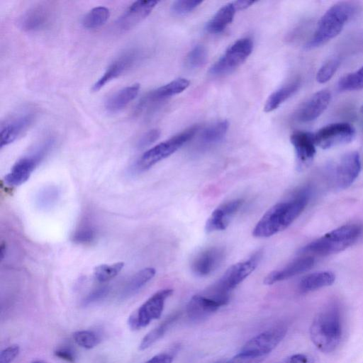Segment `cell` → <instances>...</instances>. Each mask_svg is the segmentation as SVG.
<instances>
[{
  "label": "cell",
  "instance_id": "5b68a950",
  "mask_svg": "<svg viewBox=\"0 0 363 363\" xmlns=\"http://www.w3.org/2000/svg\"><path fill=\"white\" fill-rule=\"evenodd\" d=\"M199 130V126L197 125L191 126L149 149L138 160L135 169L140 172L147 170L168 157L191 140Z\"/></svg>",
  "mask_w": 363,
  "mask_h": 363
},
{
  "label": "cell",
  "instance_id": "4fadbf2b",
  "mask_svg": "<svg viewBox=\"0 0 363 363\" xmlns=\"http://www.w3.org/2000/svg\"><path fill=\"white\" fill-rule=\"evenodd\" d=\"M190 82L185 78L176 79L163 86H161L144 96L138 104L136 110L141 112L150 106L160 103L174 95L185 91L189 86Z\"/></svg>",
  "mask_w": 363,
  "mask_h": 363
},
{
  "label": "cell",
  "instance_id": "f907efd6",
  "mask_svg": "<svg viewBox=\"0 0 363 363\" xmlns=\"http://www.w3.org/2000/svg\"><path fill=\"white\" fill-rule=\"evenodd\" d=\"M360 111H361V113L363 114V105L362 106Z\"/></svg>",
  "mask_w": 363,
  "mask_h": 363
},
{
  "label": "cell",
  "instance_id": "ba28073f",
  "mask_svg": "<svg viewBox=\"0 0 363 363\" xmlns=\"http://www.w3.org/2000/svg\"><path fill=\"white\" fill-rule=\"evenodd\" d=\"M253 41L245 37L238 39L230 45L223 55L212 65L210 74L220 76L231 72L241 65L250 55Z\"/></svg>",
  "mask_w": 363,
  "mask_h": 363
},
{
  "label": "cell",
  "instance_id": "7402d4cb",
  "mask_svg": "<svg viewBox=\"0 0 363 363\" xmlns=\"http://www.w3.org/2000/svg\"><path fill=\"white\" fill-rule=\"evenodd\" d=\"M315 260L311 256L298 258L282 269L270 272L264 279V284L272 285L277 282L289 279L310 269Z\"/></svg>",
  "mask_w": 363,
  "mask_h": 363
},
{
  "label": "cell",
  "instance_id": "836d02e7",
  "mask_svg": "<svg viewBox=\"0 0 363 363\" xmlns=\"http://www.w3.org/2000/svg\"><path fill=\"white\" fill-rule=\"evenodd\" d=\"M59 190L55 186H48L38 193L35 202L41 209H48L52 207L59 197Z\"/></svg>",
  "mask_w": 363,
  "mask_h": 363
},
{
  "label": "cell",
  "instance_id": "74e56055",
  "mask_svg": "<svg viewBox=\"0 0 363 363\" xmlns=\"http://www.w3.org/2000/svg\"><path fill=\"white\" fill-rule=\"evenodd\" d=\"M96 238L95 229L90 225H82L73 234L72 240L78 244L88 245L93 242Z\"/></svg>",
  "mask_w": 363,
  "mask_h": 363
},
{
  "label": "cell",
  "instance_id": "603a6c76",
  "mask_svg": "<svg viewBox=\"0 0 363 363\" xmlns=\"http://www.w3.org/2000/svg\"><path fill=\"white\" fill-rule=\"evenodd\" d=\"M51 11L45 5H37L26 11L20 20L21 28L26 31H37L48 26Z\"/></svg>",
  "mask_w": 363,
  "mask_h": 363
},
{
  "label": "cell",
  "instance_id": "d6a6232c",
  "mask_svg": "<svg viewBox=\"0 0 363 363\" xmlns=\"http://www.w3.org/2000/svg\"><path fill=\"white\" fill-rule=\"evenodd\" d=\"M337 86L340 91H354L363 89V66L340 79Z\"/></svg>",
  "mask_w": 363,
  "mask_h": 363
},
{
  "label": "cell",
  "instance_id": "2e32d148",
  "mask_svg": "<svg viewBox=\"0 0 363 363\" xmlns=\"http://www.w3.org/2000/svg\"><path fill=\"white\" fill-rule=\"evenodd\" d=\"M361 169L359 155L350 152L344 155L335 170V183L342 189L348 188L357 179Z\"/></svg>",
  "mask_w": 363,
  "mask_h": 363
},
{
  "label": "cell",
  "instance_id": "cb8c5ba5",
  "mask_svg": "<svg viewBox=\"0 0 363 363\" xmlns=\"http://www.w3.org/2000/svg\"><path fill=\"white\" fill-rule=\"evenodd\" d=\"M140 87L139 84H134L118 91L106 101L105 108L111 113L121 111L135 99Z\"/></svg>",
  "mask_w": 363,
  "mask_h": 363
},
{
  "label": "cell",
  "instance_id": "1f68e13d",
  "mask_svg": "<svg viewBox=\"0 0 363 363\" xmlns=\"http://www.w3.org/2000/svg\"><path fill=\"white\" fill-rule=\"evenodd\" d=\"M208 58L206 48L201 45H195L187 54L185 66L190 70H195L203 67Z\"/></svg>",
  "mask_w": 363,
  "mask_h": 363
},
{
  "label": "cell",
  "instance_id": "e575fe53",
  "mask_svg": "<svg viewBox=\"0 0 363 363\" xmlns=\"http://www.w3.org/2000/svg\"><path fill=\"white\" fill-rule=\"evenodd\" d=\"M123 267L124 263L122 262L100 264L94 268V275L98 281L106 282L116 277Z\"/></svg>",
  "mask_w": 363,
  "mask_h": 363
},
{
  "label": "cell",
  "instance_id": "ab89813d",
  "mask_svg": "<svg viewBox=\"0 0 363 363\" xmlns=\"http://www.w3.org/2000/svg\"><path fill=\"white\" fill-rule=\"evenodd\" d=\"M108 286H101L90 292L82 301L83 306H89L104 299L108 294Z\"/></svg>",
  "mask_w": 363,
  "mask_h": 363
},
{
  "label": "cell",
  "instance_id": "484cf974",
  "mask_svg": "<svg viewBox=\"0 0 363 363\" xmlns=\"http://www.w3.org/2000/svg\"><path fill=\"white\" fill-rule=\"evenodd\" d=\"M301 80L296 79L274 91L267 98L264 106L267 113L272 112L292 96L300 88Z\"/></svg>",
  "mask_w": 363,
  "mask_h": 363
},
{
  "label": "cell",
  "instance_id": "bcb514c9",
  "mask_svg": "<svg viewBox=\"0 0 363 363\" xmlns=\"http://www.w3.org/2000/svg\"><path fill=\"white\" fill-rule=\"evenodd\" d=\"M54 354L58 358L66 362L74 363L75 361L74 355L69 350L65 348L59 349L55 351Z\"/></svg>",
  "mask_w": 363,
  "mask_h": 363
},
{
  "label": "cell",
  "instance_id": "ffe728a7",
  "mask_svg": "<svg viewBox=\"0 0 363 363\" xmlns=\"http://www.w3.org/2000/svg\"><path fill=\"white\" fill-rule=\"evenodd\" d=\"M290 140L295 150L298 168L308 165L316 152L314 133L297 130L291 135Z\"/></svg>",
  "mask_w": 363,
  "mask_h": 363
},
{
  "label": "cell",
  "instance_id": "60d3db41",
  "mask_svg": "<svg viewBox=\"0 0 363 363\" xmlns=\"http://www.w3.org/2000/svg\"><path fill=\"white\" fill-rule=\"evenodd\" d=\"M265 358V357L240 352L226 363H261Z\"/></svg>",
  "mask_w": 363,
  "mask_h": 363
},
{
  "label": "cell",
  "instance_id": "9a60e30c",
  "mask_svg": "<svg viewBox=\"0 0 363 363\" xmlns=\"http://www.w3.org/2000/svg\"><path fill=\"white\" fill-rule=\"evenodd\" d=\"M139 52L135 49H130L121 54L111 62L104 74L93 85L92 90L99 91L106 83L118 77L131 68L138 60Z\"/></svg>",
  "mask_w": 363,
  "mask_h": 363
},
{
  "label": "cell",
  "instance_id": "b9f144b4",
  "mask_svg": "<svg viewBox=\"0 0 363 363\" xmlns=\"http://www.w3.org/2000/svg\"><path fill=\"white\" fill-rule=\"evenodd\" d=\"M160 131L158 129H152L144 133L138 140L137 147L140 149L145 148L155 143L160 137Z\"/></svg>",
  "mask_w": 363,
  "mask_h": 363
},
{
  "label": "cell",
  "instance_id": "4316f807",
  "mask_svg": "<svg viewBox=\"0 0 363 363\" xmlns=\"http://www.w3.org/2000/svg\"><path fill=\"white\" fill-rule=\"evenodd\" d=\"M335 274L329 271L314 272L303 277L298 285L301 293H308L332 285Z\"/></svg>",
  "mask_w": 363,
  "mask_h": 363
},
{
  "label": "cell",
  "instance_id": "ee69618b",
  "mask_svg": "<svg viewBox=\"0 0 363 363\" xmlns=\"http://www.w3.org/2000/svg\"><path fill=\"white\" fill-rule=\"evenodd\" d=\"M283 361L284 363H314L313 357L305 354H296Z\"/></svg>",
  "mask_w": 363,
  "mask_h": 363
},
{
  "label": "cell",
  "instance_id": "30bf717a",
  "mask_svg": "<svg viewBox=\"0 0 363 363\" xmlns=\"http://www.w3.org/2000/svg\"><path fill=\"white\" fill-rule=\"evenodd\" d=\"M354 136L355 129L348 123L328 124L314 133L316 146L324 150L349 143Z\"/></svg>",
  "mask_w": 363,
  "mask_h": 363
},
{
  "label": "cell",
  "instance_id": "816d5d0a",
  "mask_svg": "<svg viewBox=\"0 0 363 363\" xmlns=\"http://www.w3.org/2000/svg\"><path fill=\"white\" fill-rule=\"evenodd\" d=\"M279 363H284V362H283V361H282V362H279Z\"/></svg>",
  "mask_w": 363,
  "mask_h": 363
},
{
  "label": "cell",
  "instance_id": "e0dca14e",
  "mask_svg": "<svg viewBox=\"0 0 363 363\" xmlns=\"http://www.w3.org/2000/svg\"><path fill=\"white\" fill-rule=\"evenodd\" d=\"M243 203V199H236L225 202L218 206L206 220V231L212 233L225 230Z\"/></svg>",
  "mask_w": 363,
  "mask_h": 363
},
{
  "label": "cell",
  "instance_id": "7c38bea8",
  "mask_svg": "<svg viewBox=\"0 0 363 363\" xmlns=\"http://www.w3.org/2000/svg\"><path fill=\"white\" fill-rule=\"evenodd\" d=\"M229 301V294L209 293L208 295L197 294L189 301L186 312L194 321H200L207 318Z\"/></svg>",
  "mask_w": 363,
  "mask_h": 363
},
{
  "label": "cell",
  "instance_id": "7dc6e473",
  "mask_svg": "<svg viewBox=\"0 0 363 363\" xmlns=\"http://www.w3.org/2000/svg\"><path fill=\"white\" fill-rule=\"evenodd\" d=\"M255 2L256 1H255L239 0L234 1L233 4L236 8V10H242L253 5Z\"/></svg>",
  "mask_w": 363,
  "mask_h": 363
},
{
  "label": "cell",
  "instance_id": "3957f363",
  "mask_svg": "<svg viewBox=\"0 0 363 363\" xmlns=\"http://www.w3.org/2000/svg\"><path fill=\"white\" fill-rule=\"evenodd\" d=\"M356 11V5L350 1L337 2L330 6L318 21L315 32L305 45L306 48H318L335 38Z\"/></svg>",
  "mask_w": 363,
  "mask_h": 363
},
{
  "label": "cell",
  "instance_id": "681fc988",
  "mask_svg": "<svg viewBox=\"0 0 363 363\" xmlns=\"http://www.w3.org/2000/svg\"><path fill=\"white\" fill-rule=\"evenodd\" d=\"M32 363H45V362H41V361H35V362H33Z\"/></svg>",
  "mask_w": 363,
  "mask_h": 363
},
{
  "label": "cell",
  "instance_id": "8fae6325",
  "mask_svg": "<svg viewBox=\"0 0 363 363\" xmlns=\"http://www.w3.org/2000/svg\"><path fill=\"white\" fill-rule=\"evenodd\" d=\"M287 332L285 325H278L248 340L240 352L267 357L281 342Z\"/></svg>",
  "mask_w": 363,
  "mask_h": 363
},
{
  "label": "cell",
  "instance_id": "52a82bcc",
  "mask_svg": "<svg viewBox=\"0 0 363 363\" xmlns=\"http://www.w3.org/2000/svg\"><path fill=\"white\" fill-rule=\"evenodd\" d=\"M262 257L259 250L247 259L230 266L222 277L212 287L210 292L229 294V292L244 281L258 266Z\"/></svg>",
  "mask_w": 363,
  "mask_h": 363
},
{
  "label": "cell",
  "instance_id": "d4e9b609",
  "mask_svg": "<svg viewBox=\"0 0 363 363\" xmlns=\"http://www.w3.org/2000/svg\"><path fill=\"white\" fill-rule=\"evenodd\" d=\"M236 11L233 2L225 4L208 21L206 30L213 34L221 33L233 21Z\"/></svg>",
  "mask_w": 363,
  "mask_h": 363
},
{
  "label": "cell",
  "instance_id": "ac0fdd59",
  "mask_svg": "<svg viewBox=\"0 0 363 363\" xmlns=\"http://www.w3.org/2000/svg\"><path fill=\"white\" fill-rule=\"evenodd\" d=\"M225 257V250L220 247H211L202 250L194 258L191 268L198 276L211 274L222 263Z\"/></svg>",
  "mask_w": 363,
  "mask_h": 363
},
{
  "label": "cell",
  "instance_id": "f546056e",
  "mask_svg": "<svg viewBox=\"0 0 363 363\" xmlns=\"http://www.w3.org/2000/svg\"><path fill=\"white\" fill-rule=\"evenodd\" d=\"M177 315L174 314L169 316L166 320L161 323L158 326L150 331L142 339L139 349L140 350H145L152 345L155 342L159 340L164 336L171 325L177 318Z\"/></svg>",
  "mask_w": 363,
  "mask_h": 363
},
{
  "label": "cell",
  "instance_id": "7bdbcfd3",
  "mask_svg": "<svg viewBox=\"0 0 363 363\" xmlns=\"http://www.w3.org/2000/svg\"><path fill=\"white\" fill-rule=\"evenodd\" d=\"M20 347L17 345H12L1 352L0 363H11L18 355Z\"/></svg>",
  "mask_w": 363,
  "mask_h": 363
},
{
  "label": "cell",
  "instance_id": "4dcf8cb0",
  "mask_svg": "<svg viewBox=\"0 0 363 363\" xmlns=\"http://www.w3.org/2000/svg\"><path fill=\"white\" fill-rule=\"evenodd\" d=\"M109 16L110 11L106 7H95L84 16L82 25L84 28L88 29L99 28L107 21Z\"/></svg>",
  "mask_w": 363,
  "mask_h": 363
},
{
  "label": "cell",
  "instance_id": "277c9868",
  "mask_svg": "<svg viewBox=\"0 0 363 363\" xmlns=\"http://www.w3.org/2000/svg\"><path fill=\"white\" fill-rule=\"evenodd\" d=\"M362 232L359 224L342 225L303 247L301 253L320 256L337 253L353 245Z\"/></svg>",
  "mask_w": 363,
  "mask_h": 363
},
{
  "label": "cell",
  "instance_id": "9c48e42d",
  "mask_svg": "<svg viewBox=\"0 0 363 363\" xmlns=\"http://www.w3.org/2000/svg\"><path fill=\"white\" fill-rule=\"evenodd\" d=\"M173 294L171 289L160 290L150 296L128 318V324L133 330L146 327L153 320L159 318L164 309L165 301Z\"/></svg>",
  "mask_w": 363,
  "mask_h": 363
},
{
  "label": "cell",
  "instance_id": "f1b7e54d",
  "mask_svg": "<svg viewBox=\"0 0 363 363\" xmlns=\"http://www.w3.org/2000/svg\"><path fill=\"white\" fill-rule=\"evenodd\" d=\"M229 123L226 120L213 123L205 128L200 135V142L204 145H212L221 141L227 133Z\"/></svg>",
  "mask_w": 363,
  "mask_h": 363
},
{
  "label": "cell",
  "instance_id": "d6986e66",
  "mask_svg": "<svg viewBox=\"0 0 363 363\" xmlns=\"http://www.w3.org/2000/svg\"><path fill=\"white\" fill-rule=\"evenodd\" d=\"M33 112H25L12 117L1 126V147L7 145L21 136L35 120Z\"/></svg>",
  "mask_w": 363,
  "mask_h": 363
},
{
  "label": "cell",
  "instance_id": "d590c367",
  "mask_svg": "<svg viewBox=\"0 0 363 363\" xmlns=\"http://www.w3.org/2000/svg\"><path fill=\"white\" fill-rule=\"evenodd\" d=\"M74 342L85 349H91L100 342V338L95 333L90 330L77 331L73 334Z\"/></svg>",
  "mask_w": 363,
  "mask_h": 363
},
{
  "label": "cell",
  "instance_id": "8d00e7d4",
  "mask_svg": "<svg viewBox=\"0 0 363 363\" xmlns=\"http://www.w3.org/2000/svg\"><path fill=\"white\" fill-rule=\"evenodd\" d=\"M340 65L338 58H332L325 62L316 74V80L320 84L328 82L336 72Z\"/></svg>",
  "mask_w": 363,
  "mask_h": 363
},
{
  "label": "cell",
  "instance_id": "c3c4849f",
  "mask_svg": "<svg viewBox=\"0 0 363 363\" xmlns=\"http://www.w3.org/2000/svg\"><path fill=\"white\" fill-rule=\"evenodd\" d=\"M6 252V244L2 242L1 244V258L3 259L4 257V254Z\"/></svg>",
  "mask_w": 363,
  "mask_h": 363
},
{
  "label": "cell",
  "instance_id": "6da1fadb",
  "mask_svg": "<svg viewBox=\"0 0 363 363\" xmlns=\"http://www.w3.org/2000/svg\"><path fill=\"white\" fill-rule=\"evenodd\" d=\"M305 194L277 203L272 206L257 223L252 235L263 238L272 236L287 228L303 212L308 203Z\"/></svg>",
  "mask_w": 363,
  "mask_h": 363
},
{
  "label": "cell",
  "instance_id": "f35d334b",
  "mask_svg": "<svg viewBox=\"0 0 363 363\" xmlns=\"http://www.w3.org/2000/svg\"><path fill=\"white\" fill-rule=\"evenodd\" d=\"M201 3L202 1L177 0L172 4L171 11L175 15H185L195 9Z\"/></svg>",
  "mask_w": 363,
  "mask_h": 363
},
{
  "label": "cell",
  "instance_id": "f6af8a7d",
  "mask_svg": "<svg viewBox=\"0 0 363 363\" xmlns=\"http://www.w3.org/2000/svg\"><path fill=\"white\" fill-rule=\"evenodd\" d=\"M173 361V356L167 352L160 353L155 355L145 363H172Z\"/></svg>",
  "mask_w": 363,
  "mask_h": 363
},
{
  "label": "cell",
  "instance_id": "5bb4252c",
  "mask_svg": "<svg viewBox=\"0 0 363 363\" xmlns=\"http://www.w3.org/2000/svg\"><path fill=\"white\" fill-rule=\"evenodd\" d=\"M331 99L330 92L323 89L313 94L295 113L296 120L308 123L318 118L327 108Z\"/></svg>",
  "mask_w": 363,
  "mask_h": 363
},
{
  "label": "cell",
  "instance_id": "7a4b0ae2",
  "mask_svg": "<svg viewBox=\"0 0 363 363\" xmlns=\"http://www.w3.org/2000/svg\"><path fill=\"white\" fill-rule=\"evenodd\" d=\"M309 330L311 341L320 351L329 353L335 350L342 336V317L337 306H329L319 312Z\"/></svg>",
  "mask_w": 363,
  "mask_h": 363
},
{
  "label": "cell",
  "instance_id": "44dd1931",
  "mask_svg": "<svg viewBox=\"0 0 363 363\" xmlns=\"http://www.w3.org/2000/svg\"><path fill=\"white\" fill-rule=\"evenodd\" d=\"M157 1H137L133 3L116 22L119 30H128L144 20L157 4Z\"/></svg>",
  "mask_w": 363,
  "mask_h": 363
},
{
  "label": "cell",
  "instance_id": "8992f818",
  "mask_svg": "<svg viewBox=\"0 0 363 363\" xmlns=\"http://www.w3.org/2000/svg\"><path fill=\"white\" fill-rule=\"evenodd\" d=\"M53 145L54 140L48 138L30 155L18 160L12 167L11 172L5 176V184L16 186L25 183L36 167L49 153Z\"/></svg>",
  "mask_w": 363,
  "mask_h": 363
},
{
  "label": "cell",
  "instance_id": "83f0119b",
  "mask_svg": "<svg viewBox=\"0 0 363 363\" xmlns=\"http://www.w3.org/2000/svg\"><path fill=\"white\" fill-rule=\"evenodd\" d=\"M156 271L152 267H146L135 274L125 286L122 296L127 298L134 295L155 275Z\"/></svg>",
  "mask_w": 363,
  "mask_h": 363
}]
</instances>
